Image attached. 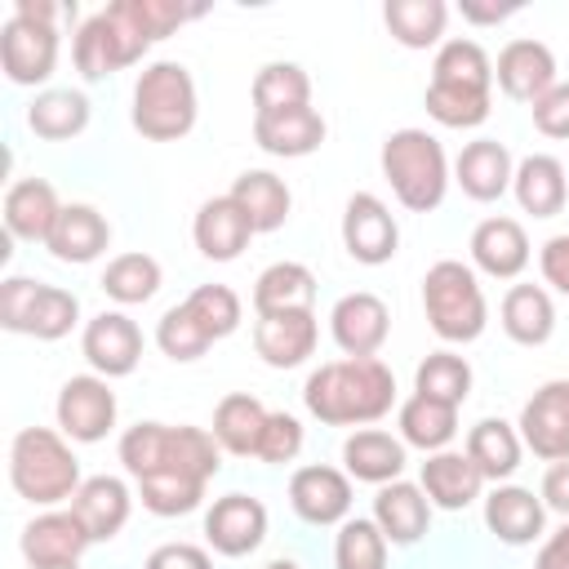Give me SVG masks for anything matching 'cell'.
<instances>
[{
  "mask_svg": "<svg viewBox=\"0 0 569 569\" xmlns=\"http://www.w3.org/2000/svg\"><path fill=\"white\" fill-rule=\"evenodd\" d=\"M191 236H196V249H200L204 258L231 262V258H240V249H244L249 236H258V231H253V222L244 218V209H240L231 196H213V200L200 204V213H196V222H191Z\"/></svg>",
  "mask_w": 569,
  "mask_h": 569,
  "instance_id": "cell-18",
  "label": "cell"
},
{
  "mask_svg": "<svg viewBox=\"0 0 569 569\" xmlns=\"http://www.w3.org/2000/svg\"><path fill=\"white\" fill-rule=\"evenodd\" d=\"M427 520H431V502L422 493V485H409V480H391L378 489L373 498V525L387 533V542L396 547H409L427 533Z\"/></svg>",
  "mask_w": 569,
  "mask_h": 569,
  "instance_id": "cell-22",
  "label": "cell"
},
{
  "mask_svg": "<svg viewBox=\"0 0 569 569\" xmlns=\"http://www.w3.org/2000/svg\"><path fill=\"white\" fill-rule=\"evenodd\" d=\"M13 13H22V18H31V22H49V27H58V18H71V13H76V4H53V0H18V4H13Z\"/></svg>",
  "mask_w": 569,
  "mask_h": 569,
  "instance_id": "cell-53",
  "label": "cell"
},
{
  "mask_svg": "<svg viewBox=\"0 0 569 569\" xmlns=\"http://www.w3.org/2000/svg\"><path fill=\"white\" fill-rule=\"evenodd\" d=\"M427 116L445 129H476L489 116V93L480 89H453V84H427Z\"/></svg>",
  "mask_w": 569,
  "mask_h": 569,
  "instance_id": "cell-46",
  "label": "cell"
},
{
  "mask_svg": "<svg viewBox=\"0 0 569 569\" xmlns=\"http://www.w3.org/2000/svg\"><path fill=\"white\" fill-rule=\"evenodd\" d=\"M458 9H462V18H467V22H480V27H489V22H502V18H511L520 4H516V0H507V4H480V0H462Z\"/></svg>",
  "mask_w": 569,
  "mask_h": 569,
  "instance_id": "cell-55",
  "label": "cell"
},
{
  "mask_svg": "<svg viewBox=\"0 0 569 569\" xmlns=\"http://www.w3.org/2000/svg\"><path fill=\"white\" fill-rule=\"evenodd\" d=\"M267 569H298V565H293V560H271Z\"/></svg>",
  "mask_w": 569,
  "mask_h": 569,
  "instance_id": "cell-56",
  "label": "cell"
},
{
  "mask_svg": "<svg viewBox=\"0 0 569 569\" xmlns=\"http://www.w3.org/2000/svg\"><path fill=\"white\" fill-rule=\"evenodd\" d=\"M538 262H542L547 284H556L560 293H569V236H551V240L542 244Z\"/></svg>",
  "mask_w": 569,
  "mask_h": 569,
  "instance_id": "cell-51",
  "label": "cell"
},
{
  "mask_svg": "<svg viewBox=\"0 0 569 569\" xmlns=\"http://www.w3.org/2000/svg\"><path fill=\"white\" fill-rule=\"evenodd\" d=\"M76 316H80V298L58 284H36L27 276H9L0 284V325L13 333L53 342V338L71 333Z\"/></svg>",
  "mask_w": 569,
  "mask_h": 569,
  "instance_id": "cell-8",
  "label": "cell"
},
{
  "mask_svg": "<svg viewBox=\"0 0 569 569\" xmlns=\"http://www.w3.org/2000/svg\"><path fill=\"white\" fill-rule=\"evenodd\" d=\"M302 400L311 409V418L329 422V427H365L378 422L382 413H391L396 400V378L378 356H360V360H329L320 365L307 387Z\"/></svg>",
  "mask_w": 569,
  "mask_h": 569,
  "instance_id": "cell-2",
  "label": "cell"
},
{
  "mask_svg": "<svg viewBox=\"0 0 569 569\" xmlns=\"http://www.w3.org/2000/svg\"><path fill=\"white\" fill-rule=\"evenodd\" d=\"M511 187H516L520 209L533 213V218H556L565 209V196H569L565 164L556 156H525L516 178H511Z\"/></svg>",
  "mask_w": 569,
  "mask_h": 569,
  "instance_id": "cell-32",
  "label": "cell"
},
{
  "mask_svg": "<svg viewBox=\"0 0 569 569\" xmlns=\"http://www.w3.org/2000/svg\"><path fill=\"white\" fill-rule=\"evenodd\" d=\"M311 107V80L298 62H267L253 76V116H280Z\"/></svg>",
  "mask_w": 569,
  "mask_h": 569,
  "instance_id": "cell-39",
  "label": "cell"
},
{
  "mask_svg": "<svg viewBox=\"0 0 569 569\" xmlns=\"http://www.w3.org/2000/svg\"><path fill=\"white\" fill-rule=\"evenodd\" d=\"M329 329H333V342L360 360V356H373L382 342H387V329H391V316H387V302L378 293H347L333 302L329 311Z\"/></svg>",
  "mask_w": 569,
  "mask_h": 569,
  "instance_id": "cell-15",
  "label": "cell"
},
{
  "mask_svg": "<svg viewBox=\"0 0 569 569\" xmlns=\"http://www.w3.org/2000/svg\"><path fill=\"white\" fill-rule=\"evenodd\" d=\"M27 124L36 129V138H49V142L76 138L89 124V98L80 89H44L27 107Z\"/></svg>",
  "mask_w": 569,
  "mask_h": 569,
  "instance_id": "cell-36",
  "label": "cell"
},
{
  "mask_svg": "<svg viewBox=\"0 0 569 569\" xmlns=\"http://www.w3.org/2000/svg\"><path fill=\"white\" fill-rule=\"evenodd\" d=\"M182 307L191 311V320L204 329L209 342H218V338L240 329V298L227 284H200V289H191L182 298Z\"/></svg>",
  "mask_w": 569,
  "mask_h": 569,
  "instance_id": "cell-44",
  "label": "cell"
},
{
  "mask_svg": "<svg viewBox=\"0 0 569 569\" xmlns=\"http://www.w3.org/2000/svg\"><path fill=\"white\" fill-rule=\"evenodd\" d=\"M196 124V80L182 62H151L133 84V129L151 142H173Z\"/></svg>",
  "mask_w": 569,
  "mask_h": 569,
  "instance_id": "cell-6",
  "label": "cell"
},
{
  "mask_svg": "<svg viewBox=\"0 0 569 569\" xmlns=\"http://www.w3.org/2000/svg\"><path fill=\"white\" fill-rule=\"evenodd\" d=\"M116 422V391L107 387V378L98 373H80V378H67L62 391H58V427L80 440V445H93L111 431Z\"/></svg>",
  "mask_w": 569,
  "mask_h": 569,
  "instance_id": "cell-10",
  "label": "cell"
},
{
  "mask_svg": "<svg viewBox=\"0 0 569 569\" xmlns=\"http://www.w3.org/2000/svg\"><path fill=\"white\" fill-rule=\"evenodd\" d=\"M533 569H569V525H565V529H556V533L542 542V551H538Z\"/></svg>",
  "mask_w": 569,
  "mask_h": 569,
  "instance_id": "cell-54",
  "label": "cell"
},
{
  "mask_svg": "<svg viewBox=\"0 0 569 569\" xmlns=\"http://www.w3.org/2000/svg\"><path fill=\"white\" fill-rule=\"evenodd\" d=\"M40 569H80V565H40Z\"/></svg>",
  "mask_w": 569,
  "mask_h": 569,
  "instance_id": "cell-57",
  "label": "cell"
},
{
  "mask_svg": "<svg viewBox=\"0 0 569 569\" xmlns=\"http://www.w3.org/2000/svg\"><path fill=\"white\" fill-rule=\"evenodd\" d=\"M480 485H485V476L467 453L440 449L422 462V493H427V502H436L445 511H462L467 502H476Z\"/></svg>",
  "mask_w": 569,
  "mask_h": 569,
  "instance_id": "cell-27",
  "label": "cell"
},
{
  "mask_svg": "<svg viewBox=\"0 0 569 569\" xmlns=\"http://www.w3.org/2000/svg\"><path fill=\"white\" fill-rule=\"evenodd\" d=\"M431 84H453V89H480L489 93L493 84V62L476 40H445L431 67Z\"/></svg>",
  "mask_w": 569,
  "mask_h": 569,
  "instance_id": "cell-41",
  "label": "cell"
},
{
  "mask_svg": "<svg viewBox=\"0 0 569 569\" xmlns=\"http://www.w3.org/2000/svg\"><path fill=\"white\" fill-rule=\"evenodd\" d=\"M218 440L204 427H164V422H138L120 436V462L133 480L173 476L204 485L218 471Z\"/></svg>",
  "mask_w": 569,
  "mask_h": 569,
  "instance_id": "cell-3",
  "label": "cell"
},
{
  "mask_svg": "<svg viewBox=\"0 0 569 569\" xmlns=\"http://www.w3.org/2000/svg\"><path fill=\"white\" fill-rule=\"evenodd\" d=\"M227 196L244 209L253 231H276L289 218V187L276 173H267V169H244Z\"/></svg>",
  "mask_w": 569,
  "mask_h": 569,
  "instance_id": "cell-34",
  "label": "cell"
},
{
  "mask_svg": "<svg viewBox=\"0 0 569 569\" xmlns=\"http://www.w3.org/2000/svg\"><path fill=\"white\" fill-rule=\"evenodd\" d=\"M493 80L507 98L516 102H538L551 84H556V58L542 40H511L502 53H498V67H493Z\"/></svg>",
  "mask_w": 569,
  "mask_h": 569,
  "instance_id": "cell-16",
  "label": "cell"
},
{
  "mask_svg": "<svg viewBox=\"0 0 569 569\" xmlns=\"http://www.w3.org/2000/svg\"><path fill=\"white\" fill-rule=\"evenodd\" d=\"M471 262L493 276V280H511L525 271L529 262V236L516 218H485L471 231Z\"/></svg>",
  "mask_w": 569,
  "mask_h": 569,
  "instance_id": "cell-20",
  "label": "cell"
},
{
  "mask_svg": "<svg viewBox=\"0 0 569 569\" xmlns=\"http://www.w3.org/2000/svg\"><path fill=\"white\" fill-rule=\"evenodd\" d=\"M58 213H62L58 191L44 178H22L4 191V227L18 240H49Z\"/></svg>",
  "mask_w": 569,
  "mask_h": 569,
  "instance_id": "cell-26",
  "label": "cell"
},
{
  "mask_svg": "<svg viewBox=\"0 0 569 569\" xmlns=\"http://www.w3.org/2000/svg\"><path fill=\"white\" fill-rule=\"evenodd\" d=\"M422 311H427L431 329L445 342H471V338L485 333V320H489V307H485V293L476 284V271L453 262V258L436 262L422 276Z\"/></svg>",
  "mask_w": 569,
  "mask_h": 569,
  "instance_id": "cell-7",
  "label": "cell"
},
{
  "mask_svg": "<svg viewBox=\"0 0 569 569\" xmlns=\"http://www.w3.org/2000/svg\"><path fill=\"white\" fill-rule=\"evenodd\" d=\"M333 565L338 569H387V533L373 520H342L338 542H333Z\"/></svg>",
  "mask_w": 569,
  "mask_h": 569,
  "instance_id": "cell-45",
  "label": "cell"
},
{
  "mask_svg": "<svg viewBox=\"0 0 569 569\" xmlns=\"http://www.w3.org/2000/svg\"><path fill=\"white\" fill-rule=\"evenodd\" d=\"M342 244H347V253H351L356 262L382 267V262L396 253V244H400V227H396L391 209H387L378 196L356 191V196L347 200V209H342Z\"/></svg>",
  "mask_w": 569,
  "mask_h": 569,
  "instance_id": "cell-11",
  "label": "cell"
},
{
  "mask_svg": "<svg viewBox=\"0 0 569 569\" xmlns=\"http://www.w3.org/2000/svg\"><path fill=\"white\" fill-rule=\"evenodd\" d=\"M529 111H533L538 133H547V138H569V84L556 80Z\"/></svg>",
  "mask_w": 569,
  "mask_h": 569,
  "instance_id": "cell-49",
  "label": "cell"
},
{
  "mask_svg": "<svg viewBox=\"0 0 569 569\" xmlns=\"http://www.w3.org/2000/svg\"><path fill=\"white\" fill-rule=\"evenodd\" d=\"M453 178H458V187H462L471 200H498V196L511 187V178H516L511 151H507L502 142H493V138H476V142H467V147L458 151Z\"/></svg>",
  "mask_w": 569,
  "mask_h": 569,
  "instance_id": "cell-23",
  "label": "cell"
},
{
  "mask_svg": "<svg viewBox=\"0 0 569 569\" xmlns=\"http://www.w3.org/2000/svg\"><path fill=\"white\" fill-rule=\"evenodd\" d=\"M102 289L107 298L133 307V302H147L156 289H160V262L151 253H120L107 262L102 271Z\"/></svg>",
  "mask_w": 569,
  "mask_h": 569,
  "instance_id": "cell-43",
  "label": "cell"
},
{
  "mask_svg": "<svg viewBox=\"0 0 569 569\" xmlns=\"http://www.w3.org/2000/svg\"><path fill=\"white\" fill-rule=\"evenodd\" d=\"M44 244L58 262H93L111 244V227L93 204H62Z\"/></svg>",
  "mask_w": 569,
  "mask_h": 569,
  "instance_id": "cell-25",
  "label": "cell"
},
{
  "mask_svg": "<svg viewBox=\"0 0 569 569\" xmlns=\"http://www.w3.org/2000/svg\"><path fill=\"white\" fill-rule=\"evenodd\" d=\"M156 342H160V351H164L169 360H200V356L209 351L204 329L191 320V311H187L182 302L169 307V311L160 316V325H156Z\"/></svg>",
  "mask_w": 569,
  "mask_h": 569,
  "instance_id": "cell-47",
  "label": "cell"
},
{
  "mask_svg": "<svg viewBox=\"0 0 569 569\" xmlns=\"http://www.w3.org/2000/svg\"><path fill=\"white\" fill-rule=\"evenodd\" d=\"M200 4H173V0H116L102 13H93L76 31V67L84 80H102L120 67H133L156 40H164L187 18H200Z\"/></svg>",
  "mask_w": 569,
  "mask_h": 569,
  "instance_id": "cell-1",
  "label": "cell"
},
{
  "mask_svg": "<svg viewBox=\"0 0 569 569\" xmlns=\"http://www.w3.org/2000/svg\"><path fill=\"white\" fill-rule=\"evenodd\" d=\"M253 142L271 156H311L325 142V120L316 107H298V111H280V116H253Z\"/></svg>",
  "mask_w": 569,
  "mask_h": 569,
  "instance_id": "cell-29",
  "label": "cell"
},
{
  "mask_svg": "<svg viewBox=\"0 0 569 569\" xmlns=\"http://www.w3.org/2000/svg\"><path fill=\"white\" fill-rule=\"evenodd\" d=\"M204 538L218 556H249L267 538V507L249 493H227L209 507Z\"/></svg>",
  "mask_w": 569,
  "mask_h": 569,
  "instance_id": "cell-14",
  "label": "cell"
},
{
  "mask_svg": "<svg viewBox=\"0 0 569 569\" xmlns=\"http://www.w3.org/2000/svg\"><path fill=\"white\" fill-rule=\"evenodd\" d=\"M253 347L271 369H293L316 351V316L311 311H280V316H258L253 325Z\"/></svg>",
  "mask_w": 569,
  "mask_h": 569,
  "instance_id": "cell-19",
  "label": "cell"
},
{
  "mask_svg": "<svg viewBox=\"0 0 569 569\" xmlns=\"http://www.w3.org/2000/svg\"><path fill=\"white\" fill-rule=\"evenodd\" d=\"M58 62V27L49 22H31L22 13H13L0 27V67L13 84H40L53 76Z\"/></svg>",
  "mask_w": 569,
  "mask_h": 569,
  "instance_id": "cell-9",
  "label": "cell"
},
{
  "mask_svg": "<svg viewBox=\"0 0 569 569\" xmlns=\"http://www.w3.org/2000/svg\"><path fill=\"white\" fill-rule=\"evenodd\" d=\"M453 431H458V409L453 405H440V400L418 396V391L400 405V436H405V445H413L422 453H440L453 440Z\"/></svg>",
  "mask_w": 569,
  "mask_h": 569,
  "instance_id": "cell-37",
  "label": "cell"
},
{
  "mask_svg": "<svg viewBox=\"0 0 569 569\" xmlns=\"http://www.w3.org/2000/svg\"><path fill=\"white\" fill-rule=\"evenodd\" d=\"M316 302V276L302 262H271L253 280V311L280 316V311H311Z\"/></svg>",
  "mask_w": 569,
  "mask_h": 569,
  "instance_id": "cell-31",
  "label": "cell"
},
{
  "mask_svg": "<svg viewBox=\"0 0 569 569\" xmlns=\"http://www.w3.org/2000/svg\"><path fill=\"white\" fill-rule=\"evenodd\" d=\"M502 329L520 347H542L556 329V307L542 284H511L502 298Z\"/></svg>",
  "mask_w": 569,
  "mask_h": 569,
  "instance_id": "cell-33",
  "label": "cell"
},
{
  "mask_svg": "<svg viewBox=\"0 0 569 569\" xmlns=\"http://www.w3.org/2000/svg\"><path fill=\"white\" fill-rule=\"evenodd\" d=\"M542 507L569 516V458L547 467V476H542Z\"/></svg>",
  "mask_w": 569,
  "mask_h": 569,
  "instance_id": "cell-52",
  "label": "cell"
},
{
  "mask_svg": "<svg viewBox=\"0 0 569 569\" xmlns=\"http://www.w3.org/2000/svg\"><path fill=\"white\" fill-rule=\"evenodd\" d=\"M520 436L511 431V422L502 418H480L471 431H467V458L480 467L485 480H507L516 467H520Z\"/></svg>",
  "mask_w": 569,
  "mask_h": 569,
  "instance_id": "cell-38",
  "label": "cell"
},
{
  "mask_svg": "<svg viewBox=\"0 0 569 569\" xmlns=\"http://www.w3.org/2000/svg\"><path fill=\"white\" fill-rule=\"evenodd\" d=\"M342 462L356 480H369V485H391L400 480L405 471V440L378 431V427H365L356 436H347L342 445Z\"/></svg>",
  "mask_w": 569,
  "mask_h": 569,
  "instance_id": "cell-30",
  "label": "cell"
},
{
  "mask_svg": "<svg viewBox=\"0 0 569 569\" xmlns=\"http://www.w3.org/2000/svg\"><path fill=\"white\" fill-rule=\"evenodd\" d=\"M542 520H547V507L542 498H533L529 489L520 485H502L485 498V525L507 542V547H525L542 533Z\"/></svg>",
  "mask_w": 569,
  "mask_h": 569,
  "instance_id": "cell-28",
  "label": "cell"
},
{
  "mask_svg": "<svg viewBox=\"0 0 569 569\" xmlns=\"http://www.w3.org/2000/svg\"><path fill=\"white\" fill-rule=\"evenodd\" d=\"M9 480L13 489L36 502V507H58L67 498H76V489L84 485L80 480V462L71 453V445L49 431V427H22L13 436V449H9Z\"/></svg>",
  "mask_w": 569,
  "mask_h": 569,
  "instance_id": "cell-4",
  "label": "cell"
},
{
  "mask_svg": "<svg viewBox=\"0 0 569 569\" xmlns=\"http://www.w3.org/2000/svg\"><path fill=\"white\" fill-rule=\"evenodd\" d=\"M80 351L102 378H124L142 360V333L124 311H102V316H93L84 325Z\"/></svg>",
  "mask_w": 569,
  "mask_h": 569,
  "instance_id": "cell-13",
  "label": "cell"
},
{
  "mask_svg": "<svg viewBox=\"0 0 569 569\" xmlns=\"http://www.w3.org/2000/svg\"><path fill=\"white\" fill-rule=\"evenodd\" d=\"M84 547H89V533L76 520V511H44L22 529V556L31 560V569H40V565H76Z\"/></svg>",
  "mask_w": 569,
  "mask_h": 569,
  "instance_id": "cell-21",
  "label": "cell"
},
{
  "mask_svg": "<svg viewBox=\"0 0 569 569\" xmlns=\"http://www.w3.org/2000/svg\"><path fill=\"white\" fill-rule=\"evenodd\" d=\"M391 36L405 44V49H427L445 36V18H449V4L445 0H387L382 9Z\"/></svg>",
  "mask_w": 569,
  "mask_h": 569,
  "instance_id": "cell-40",
  "label": "cell"
},
{
  "mask_svg": "<svg viewBox=\"0 0 569 569\" xmlns=\"http://www.w3.org/2000/svg\"><path fill=\"white\" fill-rule=\"evenodd\" d=\"M142 569H213L209 565V551L204 547H191V542H164L147 556Z\"/></svg>",
  "mask_w": 569,
  "mask_h": 569,
  "instance_id": "cell-50",
  "label": "cell"
},
{
  "mask_svg": "<svg viewBox=\"0 0 569 569\" xmlns=\"http://www.w3.org/2000/svg\"><path fill=\"white\" fill-rule=\"evenodd\" d=\"M262 427H267V409H262V400H253L249 391H231V396H222L218 409H213V440H218L227 453H258Z\"/></svg>",
  "mask_w": 569,
  "mask_h": 569,
  "instance_id": "cell-35",
  "label": "cell"
},
{
  "mask_svg": "<svg viewBox=\"0 0 569 569\" xmlns=\"http://www.w3.org/2000/svg\"><path fill=\"white\" fill-rule=\"evenodd\" d=\"M413 391L458 409L467 400V391H471V365L462 356H453V351H431L413 373Z\"/></svg>",
  "mask_w": 569,
  "mask_h": 569,
  "instance_id": "cell-42",
  "label": "cell"
},
{
  "mask_svg": "<svg viewBox=\"0 0 569 569\" xmlns=\"http://www.w3.org/2000/svg\"><path fill=\"white\" fill-rule=\"evenodd\" d=\"M382 178L391 182V191L405 209L427 213L445 200V187H449L445 147L427 129H396L382 142Z\"/></svg>",
  "mask_w": 569,
  "mask_h": 569,
  "instance_id": "cell-5",
  "label": "cell"
},
{
  "mask_svg": "<svg viewBox=\"0 0 569 569\" xmlns=\"http://www.w3.org/2000/svg\"><path fill=\"white\" fill-rule=\"evenodd\" d=\"M71 511H76V520L84 525L89 542H107V538H116V533L124 529V520H129V489H124V480H116V476H93V480H84V485L76 489Z\"/></svg>",
  "mask_w": 569,
  "mask_h": 569,
  "instance_id": "cell-24",
  "label": "cell"
},
{
  "mask_svg": "<svg viewBox=\"0 0 569 569\" xmlns=\"http://www.w3.org/2000/svg\"><path fill=\"white\" fill-rule=\"evenodd\" d=\"M520 440L547 462L569 458V382L565 378L538 387L533 400L520 409Z\"/></svg>",
  "mask_w": 569,
  "mask_h": 569,
  "instance_id": "cell-12",
  "label": "cell"
},
{
  "mask_svg": "<svg viewBox=\"0 0 569 569\" xmlns=\"http://www.w3.org/2000/svg\"><path fill=\"white\" fill-rule=\"evenodd\" d=\"M302 449V422L293 413H267L262 440H258V458L262 462H293Z\"/></svg>",
  "mask_w": 569,
  "mask_h": 569,
  "instance_id": "cell-48",
  "label": "cell"
},
{
  "mask_svg": "<svg viewBox=\"0 0 569 569\" xmlns=\"http://www.w3.org/2000/svg\"><path fill=\"white\" fill-rule=\"evenodd\" d=\"M289 502L307 525H338L351 511V480L338 467H298L289 480Z\"/></svg>",
  "mask_w": 569,
  "mask_h": 569,
  "instance_id": "cell-17",
  "label": "cell"
}]
</instances>
